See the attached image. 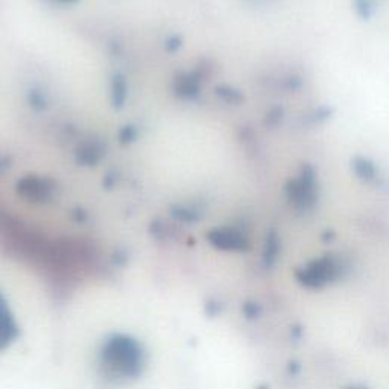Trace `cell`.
Here are the masks:
<instances>
[{
    "label": "cell",
    "instance_id": "cell-7",
    "mask_svg": "<svg viewBox=\"0 0 389 389\" xmlns=\"http://www.w3.org/2000/svg\"><path fill=\"white\" fill-rule=\"evenodd\" d=\"M348 389H367V388H358V386H354V388H348Z\"/></svg>",
    "mask_w": 389,
    "mask_h": 389
},
{
    "label": "cell",
    "instance_id": "cell-2",
    "mask_svg": "<svg viewBox=\"0 0 389 389\" xmlns=\"http://www.w3.org/2000/svg\"><path fill=\"white\" fill-rule=\"evenodd\" d=\"M338 270L339 267L333 258H320V260H315L309 266L304 267L298 274V279L309 288H321L336 277Z\"/></svg>",
    "mask_w": 389,
    "mask_h": 389
},
{
    "label": "cell",
    "instance_id": "cell-1",
    "mask_svg": "<svg viewBox=\"0 0 389 389\" xmlns=\"http://www.w3.org/2000/svg\"><path fill=\"white\" fill-rule=\"evenodd\" d=\"M102 359L110 372L119 377H134L140 372L143 353L135 340L126 336H116L105 344Z\"/></svg>",
    "mask_w": 389,
    "mask_h": 389
},
{
    "label": "cell",
    "instance_id": "cell-3",
    "mask_svg": "<svg viewBox=\"0 0 389 389\" xmlns=\"http://www.w3.org/2000/svg\"><path fill=\"white\" fill-rule=\"evenodd\" d=\"M289 197L294 204L299 207H311L315 201V181L311 169H306L303 175L290 184Z\"/></svg>",
    "mask_w": 389,
    "mask_h": 389
},
{
    "label": "cell",
    "instance_id": "cell-4",
    "mask_svg": "<svg viewBox=\"0 0 389 389\" xmlns=\"http://www.w3.org/2000/svg\"><path fill=\"white\" fill-rule=\"evenodd\" d=\"M15 336H17V326H15L13 315L8 309L6 301L0 295V350H3L8 344L13 342Z\"/></svg>",
    "mask_w": 389,
    "mask_h": 389
},
{
    "label": "cell",
    "instance_id": "cell-6",
    "mask_svg": "<svg viewBox=\"0 0 389 389\" xmlns=\"http://www.w3.org/2000/svg\"><path fill=\"white\" fill-rule=\"evenodd\" d=\"M356 170H358V174L362 178H367V180L372 176V174H374V169H372V166L368 163V161H363V160L356 163Z\"/></svg>",
    "mask_w": 389,
    "mask_h": 389
},
{
    "label": "cell",
    "instance_id": "cell-5",
    "mask_svg": "<svg viewBox=\"0 0 389 389\" xmlns=\"http://www.w3.org/2000/svg\"><path fill=\"white\" fill-rule=\"evenodd\" d=\"M215 240L219 247L229 248V249H242L247 247L245 239L239 236L238 233H231V231H224L216 234Z\"/></svg>",
    "mask_w": 389,
    "mask_h": 389
}]
</instances>
